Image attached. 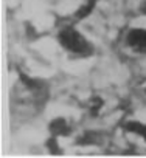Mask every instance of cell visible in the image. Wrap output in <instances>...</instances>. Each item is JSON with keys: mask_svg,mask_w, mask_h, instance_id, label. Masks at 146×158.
I'll return each mask as SVG.
<instances>
[{"mask_svg": "<svg viewBox=\"0 0 146 158\" xmlns=\"http://www.w3.org/2000/svg\"><path fill=\"white\" fill-rule=\"evenodd\" d=\"M56 40L68 56L75 59H87L95 53V47L90 42V39H87L86 34H83L75 27L61 28L56 34Z\"/></svg>", "mask_w": 146, "mask_h": 158, "instance_id": "obj_1", "label": "cell"}, {"mask_svg": "<svg viewBox=\"0 0 146 158\" xmlns=\"http://www.w3.org/2000/svg\"><path fill=\"white\" fill-rule=\"evenodd\" d=\"M124 44L131 51L137 54H146V28L143 27L129 28L124 36Z\"/></svg>", "mask_w": 146, "mask_h": 158, "instance_id": "obj_2", "label": "cell"}, {"mask_svg": "<svg viewBox=\"0 0 146 158\" xmlns=\"http://www.w3.org/2000/svg\"><path fill=\"white\" fill-rule=\"evenodd\" d=\"M48 133L54 138H67L73 133V126L65 116H56L48 123Z\"/></svg>", "mask_w": 146, "mask_h": 158, "instance_id": "obj_3", "label": "cell"}, {"mask_svg": "<svg viewBox=\"0 0 146 158\" xmlns=\"http://www.w3.org/2000/svg\"><path fill=\"white\" fill-rule=\"evenodd\" d=\"M124 130L137 138H140L143 143H146V123L138 119H127L124 123Z\"/></svg>", "mask_w": 146, "mask_h": 158, "instance_id": "obj_4", "label": "cell"}, {"mask_svg": "<svg viewBox=\"0 0 146 158\" xmlns=\"http://www.w3.org/2000/svg\"><path fill=\"white\" fill-rule=\"evenodd\" d=\"M103 104H104V102H103L98 96H93V98L89 101V107H90V109H89V112H92L93 115H97V113L100 112V109L103 107Z\"/></svg>", "mask_w": 146, "mask_h": 158, "instance_id": "obj_5", "label": "cell"}]
</instances>
